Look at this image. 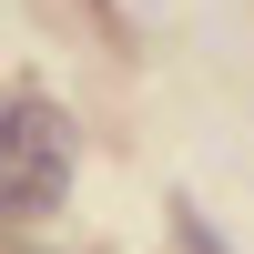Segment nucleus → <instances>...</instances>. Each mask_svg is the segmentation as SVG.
Listing matches in <instances>:
<instances>
[{"label": "nucleus", "instance_id": "f257e3e1", "mask_svg": "<svg viewBox=\"0 0 254 254\" xmlns=\"http://www.w3.org/2000/svg\"><path fill=\"white\" fill-rule=\"evenodd\" d=\"M71 163H81V132L61 102L41 92L0 102V224H51L71 203Z\"/></svg>", "mask_w": 254, "mask_h": 254}]
</instances>
